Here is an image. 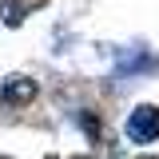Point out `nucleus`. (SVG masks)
<instances>
[{
	"label": "nucleus",
	"mask_w": 159,
	"mask_h": 159,
	"mask_svg": "<svg viewBox=\"0 0 159 159\" xmlns=\"http://www.w3.org/2000/svg\"><path fill=\"white\" fill-rule=\"evenodd\" d=\"M44 0H4L0 4V20L8 24V28H16V24H24L28 20V12H36Z\"/></svg>",
	"instance_id": "obj_3"
},
{
	"label": "nucleus",
	"mask_w": 159,
	"mask_h": 159,
	"mask_svg": "<svg viewBox=\"0 0 159 159\" xmlns=\"http://www.w3.org/2000/svg\"><path fill=\"white\" fill-rule=\"evenodd\" d=\"M127 139L131 143H155L159 139V107L139 103L135 111L127 116Z\"/></svg>",
	"instance_id": "obj_1"
},
{
	"label": "nucleus",
	"mask_w": 159,
	"mask_h": 159,
	"mask_svg": "<svg viewBox=\"0 0 159 159\" xmlns=\"http://www.w3.org/2000/svg\"><path fill=\"white\" fill-rule=\"evenodd\" d=\"M36 99V80L28 76H8L4 88H0V107H24Z\"/></svg>",
	"instance_id": "obj_2"
}]
</instances>
